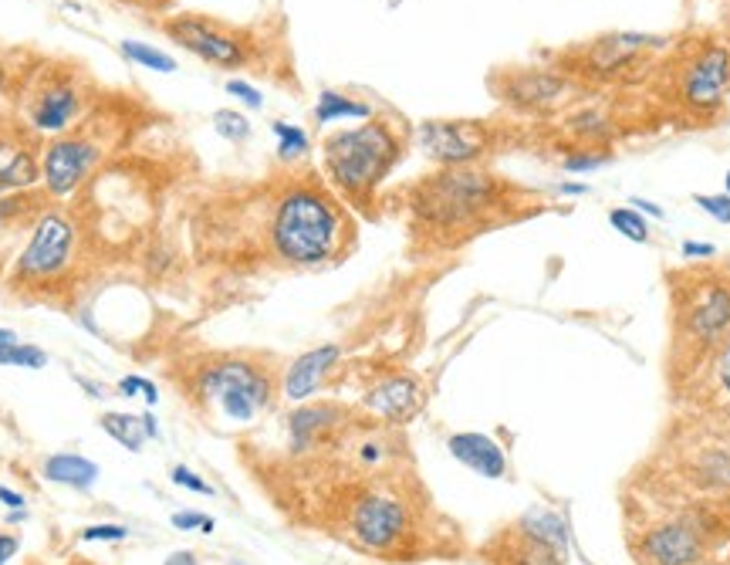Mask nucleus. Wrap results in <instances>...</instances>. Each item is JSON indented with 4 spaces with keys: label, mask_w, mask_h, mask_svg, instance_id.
Here are the masks:
<instances>
[{
    "label": "nucleus",
    "mask_w": 730,
    "mask_h": 565,
    "mask_svg": "<svg viewBox=\"0 0 730 565\" xmlns=\"http://www.w3.org/2000/svg\"><path fill=\"white\" fill-rule=\"evenodd\" d=\"M122 54H125L129 61H135L139 68H150V72H163V75L176 72V58L166 54V51H160V48H153V44L122 41Z\"/></svg>",
    "instance_id": "bb28decb"
},
{
    "label": "nucleus",
    "mask_w": 730,
    "mask_h": 565,
    "mask_svg": "<svg viewBox=\"0 0 730 565\" xmlns=\"http://www.w3.org/2000/svg\"><path fill=\"white\" fill-rule=\"evenodd\" d=\"M571 82L565 72H545V68H528V72L504 75L500 99L518 109H551L568 95Z\"/></svg>",
    "instance_id": "4468645a"
},
{
    "label": "nucleus",
    "mask_w": 730,
    "mask_h": 565,
    "mask_svg": "<svg viewBox=\"0 0 730 565\" xmlns=\"http://www.w3.org/2000/svg\"><path fill=\"white\" fill-rule=\"evenodd\" d=\"M373 115V105L369 102H358L352 95H342L335 89H325L318 95V105H315V122L318 125H328V122H342V119H369Z\"/></svg>",
    "instance_id": "b1692460"
},
{
    "label": "nucleus",
    "mask_w": 730,
    "mask_h": 565,
    "mask_svg": "<svg viewBox=\"0 0 730 565\" xmlns=\"http://www.w3.org/2000/svg\"><path fill=\"white\" fill-rule=\"evenodd\" d=\"M44 210L48 206L41 203V196L28 193V190L0 196V244H4L8 238H14L18 231H24V228H34Z\"/></svg>",
    "instance_id": "aec40b11"
},
{
    "label": "nucleus",
    "mask_w": 730,
    "mask_h": 565,
    "mask_svg": "<svg viewBox=\"0 0 730 565\" xmlns=\"http://www.w3.org/2000/svg\"><path fill=\"white\" fill-rule=\"evenodd\" d=\"M206 261L234 271H322L355 248L348 206L318 176H291L196 228Z\"/></svg>",
    "instance_id": "f257e3e1"
},
{
    "label": "nucleus",
    "mask_w": 730,
    "mask_h": 565,
    "mask_svg": "<svg viewBox=\"0 0 730 565\" xmlns=\"http://www.w3.org/2000/svg\"><path fill=\"white\" fill-rule=\"evenodd\" d=\"M677 342L710 349L730 332V285L703 274H670Z\"/></svg>",
    "instance_id": "423d86ee"
},
{
    "label": "nucleus",
    "mask_w": 730,
    "mask_h": 565,
    "mask_svg": "<svg viewBox=\"0 0 730 565\" xmlns=\"http://www.w3.org/2000/svg\"><path fill=\"white\" fill-rule=\"evenodd\" d=\"M125 535H129L125 525H89V528L82 532L85 542H122Z\"/></svg>",
    "instance_id": "c9c22d12"
},
{
    "label": "nucleus",
    "mask_w": 730,
    "mask_h": 565,
    "mask_svg": "<svg viewBox=\"0 0 730 565\" xmlns=\"http://www.w3.org/2000/svg\"><path fill=\"white\" fill-rule=\"evenodd\" d=\"M227 92H231L237 102H244L247 109H264V95H261L254 85L241 82V79H231V82H227Z\"/></svg>",
    "instance_id": "72a5a7b5"
},
{
    "label": "nucleus",
    "mask_w": 730,
    "mask_h": 565,
    "mask_svg": "<svg viewBox=\"0 0 730 565\" xmlns=\"http://www.w3.org/2000/svg\"><path fill=\"white\" fill-rule=\"evenodd\" d=\"M271 132L277 135V160H281V163H295V160L308 157L312 143H308V132H305L302 125L271 122Z\"/></svg>",
    "instance_id": "a878e982"
},
{
    "label": "nucleus",
    "mask_w": 730,
    "mask_h": 565,
    "mask_svg": "<svg viewBox=\"0 0 730 565\" xmlns=\"http://www.w3.org/2000/svg\"><path fill=\"white\" fill-rule=\"evenodd\" d=\"M723 183H727V196H730V170H727V176H723Z\"/></svg>",
    "instance_id": "49530a36"
},
{
    "label": "nucleus",
    "mask_w": 730,
    "mask_h": 565,
    "mask_svg": "<svg viewBox=\"0 0 730 565\" xmlns=\"http://www.w3.org/2000/svg\"><path fill=\"white\" fill-rule=\"evenodd\" d=\"M636 552L642 565H700L707 555V535L697 518H673L649 528Z\"/></svg>",
    "instance_id": "f8f14e48"
},
{
    "label": "nucleus",
    "mask_w": 730,
    "mask_h": 565,
    "mask_svg": "<svg viewBox=\"0 0 730 565\" xmlns=\"http://www.w3.org/2000/svg\"><path fill=\"white\" fill-rule=\"evenodd\" d=\"M406 135L393 119L369 115L362 125L338 129L322 143V173L332 193L365 218L379 214V186L396 170Z\"/></svg>",
    "instance_id": "7ed1b4c3"
},
{
    "label": "nucleus",
    "mask_w": 730,
    "mask_h": 565,
    "mask_svg": "<svg viewBox=\"0 0 730 565\" xmlns=\"http://www.w3.org/2000/svg\"><path fill=\"white\" fill-rule=\"evenodd\" d=\"M338 360H342V349H338L335 342L315 345V349L302 352V356L287 366L284 383H281V393H284L287 400H295V403H305L308 396L318 393V386H322L325 376L338 366Z\"/></svg>",
    "instance_id": "2eb2a0df"
},
{
    "label": "nucleus",
    "mask_w": 730,
    "mask_h": 565,
    "mask_svg": "<svg viewBox=\"0 0 730 565\" xmlns=\"http://www.w3.org/2000/svg\"><path fill=\"white\" fill-rule=\"evenodd\" d=\"M342 423V410L332 403H318V406H302L287 416V437H291V451L305 454L312 451L325 434H332Z\"/></svg>",
    "instance_id": "a211bd4d"
},
{
    "label": "nucleus",
    "mask_w": 730,
    "mask_h": 565,
    "mask_svg": "<svg viewBox=\"0 0 730 565\" xmlns=\"http://www.w3.org/2000/svg\"><path fill=\"white\" fill-rule=\"evenodd\" d=\"M447 447H450V454L464 464V467H470L474 474H480V477H490V481H497V477H504L507 474V457H504V451H500V444L494 441V437H487V434H454L450 441H447Z\"/></svg>",
    "instance_id": "f3484780"
},
{
    "label": "nucleus",
    "mask_w": 730,
    "mask_h": 565,
    "mask_svg": "<svg viewBox=\"0 0 730 565\" xmlns=\"http://www.w3.org/2000/svg\"><path fill=\"white\" fill-rule=\"evenodd\" d=\"M213 129L221 132L227 143H244V139L251 135V119L241 115L237 109H216L213 112Z\"/></svg>",
    "instance_id": "c756f323"
},
{
    "label": "nucleus",
    "mask_w": 730,
    "mask_h": 565,
    "mask_svg": "<svg viewBox=\"0 0 730 565\" xmlns=\"http://www.w3.org/2000/svg\"><path fill=\"white\" fill-rule=\"evenodd\" d=\"M419 150L440 167H474L490 153L497 135L480 119H429L416 129Z\"/></svg>",
    "instance_id": "6e6552de"
},
{
    "label": "nucleus",
    "mask_w": 730,
    "mask_h": 565,
    "mask_svg": "<svg viewBox=\"0 0 730 565\" xmlns=\"http://www.w3.org/2000/svg\"><path fill=\"white\" fill-rule=\"evenodd\" d=\"M170 477H173V484H180V487H186V491H196V494H213V487H210L203 477H196L190 467H183V464H180V467H173V474H170Z\"/></svg>",
    "instance_id": "e433bc0d"
},
{
    "label": "nucleus",
    "mask_w": 730,
    "mask_h": 565,
    "mask_svg": "<svg viewBox=\"0 0 730 565\" xmlns=\"http://www.w3.org/2000/svg\"><path fill=\"white\" fill-rule=\"evenodd\" d=\"M18 548H21V542L14 535H0V565H8L18 555Z\"/></svg>",
    "instance_id": "a19ab883"
},
{
    "label": "nucleus",
    "mask_w": 730,
    "mask_h": 565,
    "mask_svg": "<svg viewBox=\"0 0 730 565\" xmlns=\"http://www.w3.org/2000/svg\"><path fill=\"white\" fill-rule=\"evenodd\" d=\"M8 342H18V335L11 329H0V345H8Z\"/></svg>",
    "instance_id": "a18cd8bd"
},
{
    "label": "nucleus",
    "mask_w": 730,
    "mask_h": 565,
    "mask_svg": "<svg viewBox=\"0 0 730 565\" xmlns=\"http://www.w3.org/2000/svg\"><path fill=\"white\" fill-rule=\"evenodd\" d=\"M193 396L234 423L257 420L274 400V376L244 356H216L193 376Z\"/></svg>",
    "instance_id": "39448f33"
},
{
    "label": "nucleus",
    "mask_w": 730,
    "mask_h": 565,
    "mask_svg": "<svg viewBox=\"0 0 730 565\" xmlns=\"http://www.w3.org/2000/svg\"><path fill=\"white\" fill-rule=\"evenodd\" d=\"M504 565H565V555L541 545V542H535V538H525L521 532H515V545L507 548Z\"/></svg>",
    "instance_id": "393cba45"
},
{
    "label": "nucleus",
    "mask_w": 730,
    "mask_h": 565,
    "mask_svg": "<svg viewBox=\"0 0 730 565\" xmlns=\"http://www.w3.org/2000/svg\"><path fill=\"white\" fill-rule=\"evenodd\" d=\"M41 176V167L34 153L21 143V139L0 135V193H18L34 186Z\"/></svg>",
    "instance_id": "6ab92c4d"
},
{
    "label": "nucleus",
    "mask_w": 730,
    "mask_h": 565,
    "mask_svg": "<svg viewBox=\"0 0 730 565\" xmlns=\"http://www.w3.org/2000/svg\"><path fill=\"white\" fill-rule=\"evenodd\" d=\"M173 528H180V532H213V518H206V515H200V512H176L173 515Z\"/></svg>",
    "instance_id": "f704fd0d"
},
{
    "label": "nucleus",
    "mask_w": 730,
    "mask_h": 565,
    "mask_svg": "<svg viewBox=\"0 0 730 565\" xmlns=\"http://www.w3.org/2000/svg\"><path fill=\"white\" fill-rule=\"evenodd\" d=\"M102 431L109 437H115L125 451H142L145 441L160 437V427H156V416L153 413H142V416H132V413H102Z\"/></svg>",
    "instance_id": "412c9836"
},
{
    "label": "nucleus",
    "mask_w": 730,
    "mask_h": 565,
    "mask_svg": "<svg viewBox=\"0 0 730 565\" xmlns=\"http://www.w3.org/2000/svg\"><path fill=\"white\" fill-rule=\"evenodd\" d=\"M0 366H24V370H41L48 366V356L38 345H21V342H8L0 345Z\"/></svg>",
    "instance_id": "c85d7f7f"
},
{
    "label": "nucleus",
    "mask_w": 730,
    "mask_h": 565,
    "mask_svg": "<svg viewBox=\"0 0 730 565\" xmlns=\"http://www.w3.org/2000/svg\"><path fill=\"white\" fill-rule=\"evenodd\" d=\"M44 477L54 481V484L89 491L99 481V464L82 457V454H54V457L44 461Z\"/></svg>",
    "instance_id": "4be33fe9"
},
{
    "label": "nucleus",
    "mask_w": 730,
    "mask_h": 565,
    "mask_svg": "<svg viewBox=\"0 0 730 565\" xmlns=\"http://www.w3.org/2000/svg\"><path fill=\"white\" fill-rule=\"evenodd\" d=\"M717 383H720V390L730 396V342L723 345V352L717 356Z\"/></svg>",
    "instance_id": "58836bf2"
},
{
    "label": "nucleus",
    "mask_w": 730,
    "mask_h": 565,
    "mask_svg": "<svg viewBox=\"0 0 730 565\" xmlns=\"http://www.w3.org/2000/svg\"><path fill=\"white\" fill-rule=\"evenodd\" d=\"M515 532H521L525 538H535L555 552H568V528H565V518L548 512V508H531L528 515H521V522L515 525Z\"/></svg>",
    "instance_id": "5701e85b"
},
{
    "label": "nucleus",
    "mask_w": 730,
    "mask_h": 565,
    "mask_svg": "<svg viewBox=\"0 0 730 565\" xmlns=\"http://www.w3.org/2000/svg\"><path fill=\"white\" fill-rule=\"evenodd\" d=\"M85 99L89 95L79 72L51 75L31 102V125L38 132H64L85 112Z\"/></svg>",
    "instance_id": "ddd939ff"
},
{
    "label": "nucleus",
    "mask_w": 730,
    "mask_h": 565,
    "mask_svg": "<svg viewBox=\"0 0 730 565\" xmlns=\"http://www.w3.org/2000/svg\"><path fill=\"white\" fill-rule=\"evenodd\" d=\"M680 254H683V258L700 261V258H713V254H717V248H713V244H707V241H683V244H680Z\"/></svg>",
    "instance_id": "4c0bfd02"
},
{
    "label": "nucleus",
    "mask_w": 730,
    "mask_h": 565,
    "mask_svg": "<svg viewBox=\"0 0 730 565\" xmlns=\"http://www.w3.org/2000/svg\"><path fill=\"white\" fill-rule=\"evenodd\" d=\"M234 565H237V562H234Z\"/></svg>",
    "instance_id": "de8ad7c7"
},
{
    "label": "nucleus",
    "mask_w": 730,
    "mask_h": 565,
    "mask_svg": "<svg viewBox=\"0 0 730 565\" xmlns=\"http://www.w3.org/2000/svg\"><path fill=\"white\" fill-rule=\"evenodd\" d=\"M0 502H4L8 508H24V498L18 491H11V487H0Z\"/></svg>",
    "instance_id": "37998d69"
},
{
    "label": "nucleus",
    "mask_w": 730,
    "mask_h": 565,
    "mask_svg": "<svg viewBox=\"0 0 730 565\" xmlns=\"http://www.w3.org/2000/svg\"><path fill=\"white\" fill-rule=\"evenodd\" d=\"M166 34L216 68H241L251 61V41H244V34L196 14H180L166 21Z\"/></svg>",
    "instance_id": "1a4fd4ad"
},
{
    "label": "nucleus",
    "mask_w": 730,
    "mask_h": 565,
    "mask_svg": "<svg viewBox=\"0 0 730 565\" xmlns=\"http://www.w3.org/2000/svg\"><path fill=\"white\" fill-rule=\"evenodd\" d=\"M82 248L85 241L79 221L64 210H44L11 268V289L44 299L68 292L82 274Z\"/></svg>",
    "instance_id": "20e7f679"
},
{
    "label": "nucleus",
    "mask_w": 730,
    "mask_h": 565,
    "mask_svg": "<svg viewBox=\"0 0 730 565\" xmlns=\"http://www.w3.org/2000/svg\"><path fill=\"white\" fill-rule=\"evenodd\" d=\"M730 92V51L723 44H703L687 61L677 82V95L693 112H710Z\"/></svg>",
    "instance_id": "9d476101"
},
{
    "label": "nucleus",
    "mask_w": 730,
    "mask_h": 565,
    "mask_svg": "<svg viewBox=\"0 0 730 565\" xmlns=\"http://www.w3.org/2000/svg\"><path fill=\"white\" fill-rule=\"evenodd\" d=\"M406 210L413 241L426 251H457L474 238L525 221L541 210V200L515 183L477 170L444 167L406 186Z\"/></svg>",
    "instance_id": "f03ea898"
},
{
    "label": "nucleus",
    "mask_w": 730,
    "mask_h": 565,
    "mask_svg": "<svg viewBox=\"0 0 730 565\" xmlns=\"http://www.w3.org/2000/svg\"><path fill=\"white\" fill-rule=\"evenodd\" d=\"M419 403H423V390L406 373L386 376L369 393H365V406H369L373 413H379V416H386L389 423H406L409 416H416Z\"/></svg>",
    "instance_id": "dca6fc26"
},
{
    "label": "nucleus",
    "mask_w": 730,
    "mask_h": 565,
    "mask_svg": "<svg viewBox=\"0 0 730 565\" xmlns=\"http://www.w3.org/2000/svg\"><path fill=\"white\" fill-rule=\"evenodd\" d=\"M561 196H586L589 193V183H571V180H565V183H558L555 186Z\"/></svg>",
    "instance_id": "79ce46f5"
},
{
    "label": "nucleus",
    "mask_w": 730,
    "mask_h": 565,
    "mask_svg": "<svg viewBox=\"0 0 730 565\" xmlns=\"http://www.w3.org/2000/svg\"><path fill=\"white\" fill-rule=\"evenodd\" d=\"M409 528L406 505L393 494H362L348 512L352 538L369 552H389Z\"/></svg>",
    "instance_id": "9b49d317"
},
{
    "label": "nucleus",
    "mask_w": 730,
    "mask_h": 565,
    "mask_svg": "<svg viewBox=\"0 0 730 565\" xmlns=\"http://www.w3.org/2000/svg\"><path fill=\"white\" fill-rule=\"evenodd\" d=\"M163 565H200V562H196V552H173Z\"/></svg>",
    "instance_id": "c03bdc74"
},
{
    "label": "nucleus",
    "mask_w": 730,
    "mask_h": 565,
    "mask_svg": "<svg viewBox=\"0 0 730 565\" xmlns=\"http://www.w3.org/2000/svg\"><path fill=\"white\" fill-rule=\"evenodd\" d=\"M112 143H115V132L109 129V122H99V119H95V125H85V129H75V132L54 139L41 160L44 190L51 196H68L79 186H85L89 176L105 160Z\"/></svg>",
    "instance_id": "0eeeda50"
},
{
    "label": "nucleus",
    "mask_w": 730,
    "mask_h": 565,
    "mask_svg": "<svg viewBox=\"0 0 730 565\" xmlns=\"http://www.w3.org/2000/svg\"><path fill=\"white\" fill-rule=\"evenodd\" d=\"M626 203H629L632 210H639L642 218H652V221H663V218H667V214H663V206H656L652 200H642V196H629Z\"/></svg>",
    "instance_id": "ea45409f"
},
{
    "label": "nucleus",
    "mask_w": 730,
    "mask_h": 565,
    "mask_svg": "<svg viewBox=\"0 0 730 565\" xmlns=\"http://www.w3.org/2000/svg\"><path fill=\"white\" fill-rule=\"evenodd\" d=\"M119 393H122V396H142V400L150 403V406H156V400H160L156 383L142 380V376H125V380L119 383Z\"/></svg>",
    "instance_id": "473e14b6"
},
{
    "label": "nucleus",
    "mask_w": 730,
    "mask_h": 565,
    "mask_svg": "<svg viewBox=\"0 0 730 565\" xmlns=\"http://www.w3.org/2000/svg\"><path fill=\"white\" fill-rule=\"evenodd\" d=\"M609 224H612V231H619L632 244H646L649 241V224H646V218L639 214V210H632V206L609 210Z\"/></svg>",
    "instance_id": "cd10ccee"
},
{
    "label": "nucleus",
    "mask_w": 730,
    "mask_h": 565,
    "mask_svg": "<svg viewBox=\"0 0 730 565\" xmlns=\"http://www.w3.org/2000/svg\"><path fill=\"white\" fill-rule=\"evenodd\" d=\"M609 160H612L609 153H571L561 160V167H565V173H592V170L606 167Z\"/></svg>",
    "instance_id": "2f4dec72"
},
{
    "label": "nucleus",
    "mask_w": 730,
    "mask_h": 565,
    "mask_svg": "<svg viewBox=\"0 0 730 565\" xmlns=\"http://www.w3.org/2000/svg\"><path fill=\"white\" fill-rule=\"evenodd\" d=\"M693 203L703 210V214H710L713 221L720 224H730V196L727 193H693Z\"/></svg>",
    "instance_id": "7c9ffc66"
}]
</instances>
